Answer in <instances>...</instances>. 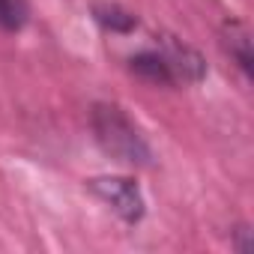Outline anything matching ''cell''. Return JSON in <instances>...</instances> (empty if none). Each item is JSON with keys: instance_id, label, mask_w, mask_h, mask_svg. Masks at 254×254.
Here are the masks:
<instances>
[{"instance_id": "cell-1", "label": "cell", "mask_w": 254, "mask_h": 254, "mask_svg": "<svg viewBox=\"0 0 254 254\" xmlns=\"http://www.w3.org/2000/svg\"><path fill=\"white\" fill-rule=\"evenodd\" d=\"M129 69L135 75H141L150 84H177V81H200L206 75V66L200 60V54L189 45H180L174 39H165L159 48H147L129 57Z\"/></svg>"}, {"instance_id": "cell-2", "label": "cell", "mask_w": 254, "mask_h": 254, "mask_svg": "<svg viewBox=\"0 0 254 254\" xmlns=\"http://www.w3.org/2000/svg\"><path fill=\"white\" fill-rule=\"evenodd\" d=\"M93 132L99 147L129 165H147L150 162V147L144 135L135 129V123L126 117L117 105H96L93 108Z\"/></svg>"}, {"instance_id": "cell-3", "label": "cell", "mask_w": 254, "mask_h": 254, "mask_svg": "<svg viewBox=\"0 0 254 254\" xmlns=\"http://www.w3.org/2000/svg\"><path fill=\"white\" fill-rule=\"evenodd\" d=\"M90 191L108 203L126 224H138L147 212L144 206V194L138 189L135 180H126V177H96L90 180Z\"/></svg>"}, {"instance_id": "cell-4", "label": "cell", "mask_w": 254, "mask_h": 254, "mask_svg": "<svg viewBox=\"0 0 254 254\" xmlns=\"http://www.w3.org/2000/svg\"><path fill=\"white\" fill-rule=\"evenodd\" d=\"M224 45H227V51L236 57L239 69H242L245 75H251V39H248V33H245L242 24H236V21L224 24Z\"/></svg>"}, {"instance_id": "cell-5", "label": "cell", "mask_w": 254, "mask_h": 254, "mask_svg": "<svg viewBox=\"0 0 254 254\" xmlns=\"http://www.w3.org/2000/svg\"><path fill=\"white\" fill-rule=\"evenodd\" d=\"M93 18L105 27V30H111V33H132L135 27H138V18L132 15V12H126V9H120V6H96L93 9Z\"/></svg>"}, {"instance_id": "cell-6", "label": "cell", "mask_w": 254, "mask_h": 254, "mask_svg": "<svg viewBox=\"0 0 254 254\" xmlns=\"http://www.w3.org/2000/svg\"><path fill=\"white\" fill-rule=\"evenodd\" d=\"M27 21V3L24 0H0V27L3 30H21Z\"/></svg>"}]
</instances>
